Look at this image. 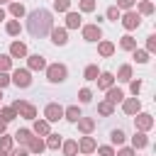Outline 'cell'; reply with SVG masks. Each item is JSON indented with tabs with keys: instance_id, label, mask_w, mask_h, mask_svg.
<instances>
[{
	"instance_id": "1",
	"label": "cell",
	"mask_w": 156,
	"mask_h": 156,
	"mask_svg": "<svg viewBox=\"0 0 156 156\" xmlns=\"http://www.w3.org/2000/svg\"><path fill=\"white\" fill-rule=\"evenodd\" d=\"M49 29H51V15H49L46 10H37V12L29 15V32H32L34 37H41V34H46Z\"/></svg>"
},
{
	"instance_id": "2",
	"label": "cell",
	"mask_w": 156,
	"mask_h": 156,
	"mask_svg": "<svg viewBox=\"0 0 156 156\" xmlns=\"http://www.w3.org/2000/svg\"><path fill=\"white\" fill-rule=\"evenodd\" d=\"M12 110H15V112H20V115H22V117H27V119H34V115H37L34 105H29V102H24V100H17V102L12 105Z\"/></svg>"
},
{
	"instance_id": "3",
	"label": "cell",
	"mask_w": 156,
	"mask_h": 156,
	"mask_svg": "<svg viewBox=\"0 0 156 156\" xmlns=\"http://www.w3.org/2000/svg\"><path fill=\"white\" fill-rule=\"evenodd\" d=\"M46 76H49V80H51V83H61V80L66 78V66H61V63H54V66H49Z\"/></svg>"
},
{
	"instance_id": "4",
	"label": "cell",
	"mask_w": 156,
	"mask_h": 156,
	"mask_svg": "<svg viewBox=\"0 0 156 156\" xmlns=\"http://www.w3.org/2000/svg\"><path fill=\"white\" fill-rule=\"evenodd\" d=\"M44 112H46V119H49V122H58V119L63 117V107H61V105H56V102L46 105V110H44Z\"/></svg>"
},
{
	"instance_id": "5",
	"label": "cell",
	"mask_w": 156,
	"mask_h": 156,
	"mask_svg": "<svg viewBox=\"0 0 156 156\" xmlns=\"http://www.w3.org/2000/svg\"><path fill=\"white\" fill-rule=\"evenodd\" d=\"M12 83H15V85H20V88H27V85L32 83L29 71H20V68H17V71L12 73Z\"/></svg>"
},
{
	"instance_id": "6",
	"label": "cell",
	"mask_w": 156,
	"mask_h": 156,
	"mask_svg": "<svg viewBox=\"0 0 156 156\" xmlns=\"http://www.w3.org/2000/svg\"><path fill=\"white\" fill-rule=\"evenodd\" d=\"M100 27L98 24H88V27H83V37L88 39V41H95V39H100Z\"/></svg>"
},
{
	"instance_id": "7",
	"label": "cell",
	"mask_w": 156,
	"mask_h": 156,
	"mask_svg": "<svg viewBox=\"0 0 156 156\" xmlns=\"http://www.w3.org/2000/svg\"><path fill=\"white\" fill-rule=\"evenodd\" d=\"M122 24H124L127 29H134V27H139V15H136V12H127V15L122 17Z\"/></svg>"
},
{
	"instance_id": "8",
	"label": "cell",
	"mask_w": 156,
	"mask_h": 156,
	"mask_svg": "<svg viewBox=\"0 0 156 156\" xmlns=\"http://www.w3.org/2000/svg\"><path fill=\"white\" fill-rule=\"evenodd\" d=\"M95 80H98V85H100V88H105V90H107V88L112 85V80H115V78H112V73H100V78H95Z\"/></svg>"
},
{
	"instance_id": "9",
	"label": "cell",
	"mask_w": 156,
	"mask_h": 156,
	"mask_svg": "<svg viewBox=\"0 0 156 156\" xmlns=\"http://www.w3.org/2000/svg\"><path fill=\"white\" fill-rule=\"evenodd\" d=\"M122 98H124V93H122L119 88H110V90H107V102H119Z\"/></svg>"
},
{
	"instance_id": "10",
	"label": "cell",
	"mask_w": 156,
	"mask_h": 156,
	"mask_svg": "<svg viewBox=\"0 0 156 156\" xmlns=\"http://www.w3.org/2000/svg\"><path fill=\"white\" fill-rule=\"evenodd\" d=\"M51 39H54V44H66L68 39H66V29H54L51 32Z\"/></svg>"
},
{
	"instance_id": "11",
	"label": "cell",
	"mask_w": 156,
	"mask_h": 156,
	"mask_svg": "<svg viewBox=\"0 0 156 156\" xmlns=\"http://www.w3.org/2000/svg\"><path fill=\"white\" fill-rule=\"evenodd\" d=\"M139 107H141V105H139V100H136V98L124 102V112H127V115H134V112H139Z\"/></svg>"
},
{
	"instance_id": "12",
	"label": "cell",
	"mask_w": 156,
	"mask_h": 156,
	"mask_svg": "<svg viewBox=\"0 0 156 156\" xmlns=\"http://www.w3.org/2000/svg\"><path fill=\"white\" fill-rule=\"evenodd\" d=\"M78 127H80V129H83V132H93V127H95V122H93V119H88V117H83V115H80V117H78Z\"/></svg>"
},
{
	"instance_id": "13",
	"label": "cell",
	"mask_w": 156,
	"mask_h": 156,
	"mask_svg": "<svg viewBox=\"0 0 156 156\" xmlns=\"http://www.w3.org/2000/svg\"><path fill=\"white\" fill-rule=\"evenodd\" d=\"M10 54H12V56H24V54H27V46L20 44V41H15V44L10 46Z\"/></svg>"
},
{
	"instance_id": "14",
	"label": "cell",
	"mask_w": 156,
	"mask_h": 156,
	"mask_svg": "<svg viewBox=\"0 0 156 156\" xmlns=\"http://www.w3.org/2000/svg\"><path fill=\"white\" fill-rule=\"evenodd\" d=\"M136 124H139L141 129H149V127L154 124V119H151V115H139V117H136Z\"/></svg>"
},
{
	"instance_id": "15",
	"label": "cell",
	"mask_w": 156,
	"mask_h": 156,
	"mask_svg": "<svg viewBox=\"0 0 156 156\" xmlns=\"http://www.w3.org/2000/svg\"><path fill=\"white\" fill-rule=\"evenodd\" d=\"M29 149H32L34 154H41V151H44V141H41V139H34V136H32V139H29Z\"/></svg>"
},
{
	"instance_id": "16",
	"label": "cell",
	"mask_w": 156,
	"mask_h": 156,
	"mask_svg": "<svg viewBox=\"0 0 156 156\" xmlns=\"http://www.w3.org/2000/svg\"><path fill=\"white\" fill-rule=\"evenodd\" d=\"M29 66L32 68H44V56H39V54L37 56H29Z\"/></svg>"
},
{
	"instance_id": "17",
	"label": "cell",
	"mask_w": 156,
	"mask_h": 156,
	"mask_svg": "<svg viewBox=\"0 0 156 156\" xmlns=\"http://www.w3.org/2000/svg\"><path fill=\"white\" fill-rule=\"evenodd\" d=\"M78 117H80V110H78V107H68V110H66V119L78 122Z\"/></svg>"
},
{
	"instance_id": "18",
	"label": "cell",
	"mask_w": 156,
	"mask_h": 156,
	"mask_svg": "<svg viewBox=\"0 0 156 156\" xmlns=\"http://www.w3.org/2000/svg\"><path fill=\"white\" fill-rule=\"evenodd\" d=\"M66 20H68V27H78V24H80V15H78V12H68Z\"/></svg>"
},
{
	"instance_id": "19",
	"label": "cell",
	"mask_w": 156,
	"mask_h": 156,
	"mask_svg": "<svg viewBox=\"0 0 156 156\" xmlns=\"http://www.w3.org/2000/svg\"><path fill=\"white\" fill-rule=\"evenodd\" d=\"M34 132L37 134H49V122H34Z\"/></svg>"
},
{
	"instance_id": "20",
	"label": "cell",
	"mask_w": 156,
	"mask_h": 156,
	"mask_svg": "<svg viewBox=\"0 0 156 156\" xmlns=\"http://www.w3.org/2000/svg\"><path fill=\"white\" fill-rule=\"evenodd\" d=\"M15 136H17V139H20L22 144H29V139H32V132H27V129H20V132H17Z\"/></svg>"
},
{
	"instance_id": "21",
	"label": "cell",
	"mask_w": 156,
	"mask_h": 156,
	"mask_svg": "<svg viewBox=\"0 0 156 156\" xmlns=\"http://www.w3.org/2000/svg\"><path fill=\"white\" fill-rule=\"evenodd\" d=\"M80 149H83V151H93V149H95V141H93L90 136H85V139H80Z\"/></svg>"
},
{
	"instance_id": "22",
	"label": "cell",
	"mask_w": 156,
	"mask_h": 156,
	"mask_svg": "<svg viewBox=\"0 0 156 156\" xmlns=\"http://www.w3.org/2000/svg\"><path fill=\"white\" fill-rule=\"evenodd\" d=\"M112 51H115V46H112L110 41H102V44H100V54H102V56H110Z\"/></svg>"
},
{
	"instance_id": "23",
	"label": "cell",
	"mask_w": 156,
	"mask_h": 156,
	"mask_svg": "<svg viewBox=\"0 0 156 156\" xmlns=\"http://www.w3.org/2000/svg\"><path fill=\"white\" fill-rule=\"evenodd\" d=\"M132 144H134L136 149H141V146H146V136H144V134H134V139H132Z\"/></svg>"
},
{
	"instance_id": "24",
	"label": "cell",
	"mask_w": 156,
	"mask_h": 156,
	"mask_svg": "<svg viewBox=\"0 0 156 156\" xmlns=\"http://www.w3.org/2000/svg\"><path fill=\"white\" fill-rule=\"evenodd\" d=\"M76 149H78V144H76V141H66V144H63L66 156H73V154H76Z\"/></svg>"
},
{
	"instance_id": "25",
	"label": "cell",
	"mask_w": 156,
	"mask_h": 156,
	"mask_svg": "<svg viewBox=\"0 0 156 156\" xmlns=\"http://www.w3.org/2000/svg\"><path fill=\"white\" fill-rule=\"evenodd\" d=\"M10 12L17 15V17H22V15H24V7H22L20 2H12V5H10Z\"/></svg>"
},
{
	"instance_id": "26",
	"label": "cell",
	"mask_w": 156,
	"mask_h": 156,
	"mask_svg": "<svg viewBox=\"0 0 156 156\" xmlns=\"http://www.w3.org/2000/svg\"><path fill=\"white\" fill-rule=\"evenodd\" d=\"M85 78H88V80H95V78H98V66H88V68H85Z\"/></svg>"
},
{
	"instance_id": "27",
	"label": "cell",
	"mask_w": 156,
	"mask_h": 156,
	"mask_svg": "<svg viewBox=\"0 0 156 156\" xmlns=\"http://www.w3.org/2000/svg\"><path fill=\"white\" fill-rule=\"evenodd\" d=\"M58 144H61L58 134H51V136H49V141H46V146H49V149H58Z\"/></svg>"
},
{
	"instance_id": "28",
	"label": "cell",
	"mask_w": 156,
	"mask_h": 156,
	"mask_svg": "<svg viewBox=\"0 0 156 156\" xmlns=\"http://www.w3.org/2000/svg\"><path fill=\"white\" fill-rule=\"evenodd\" d=\"M68 5H71V0H54V7H56L58 12H63V10H68Z\"/></svg>"
},
{
	"instance_id": "29",
	"label": "cell",
	"mask_w": 156,
	"mask_h": 156,
	"mask_svg": "<svg viewBox=\"0 0 156 156\" xmlns=\"http://www.w3.org/2000/svg\"><path fill=\"white\" fill-rule=\"evenodd\" d=\"M129 76H132V68L129 66H122L119 68V80H129Z\"/></svg>"
},
{
	"instance_id": "30",
	"label": "cell",
	"mask_w": 156,
	"mask_h": 156,
	"mask_svg": "<svg viewBox=\"0 0 156 156\" xmlns=\"http://www.w3.org/2000/svg\"><path fill=\"white\" fill-rule=\"evenodd\" d=\"M112 141H115V144H122V141H124V132H122V129H115V132H112Z\"/></svg>"
},
{
	"instance_id": "31",
	"label": "cell",
	"mask_w": 156,
	"mask_h": 156,
	"mask_svg": "<svg viewBox=\"0 0 156 156\" xmlns=\"http://www.w3.org/2000/svg\"><path fill=\"white\" fill-rule=\"evenodd\" d=\"M7 34H20V22H7Z\"/></svg>"
},
{
	"instance_id": "32",
	"label": "cell",
	"mask_w": 156,
	"mask_h": 156,
	"mask_svg": "<svg viewBox=\"0 0 156 156\" xmlns=\"http://www.w3.org/2000/svg\"><path fill=\"white\" fill-rule=\"evenodd\" d=\"M134 58H136L139 63H146V61H149V54H146V51H134Z\"/></svg>"
},
{
	"instance_id": "33",
	"label": "cell",
	"mask_w": 156,
	"mask_h": 156,
	"mask_svg": "<svg viewBox=\"0 0 156 156\" xmlns=\"http://www.w3.org/2000/svg\"><path fill=\"white\" fill-rule=\"evenodd\" d=\"M102 115H112V102H100V107H98Z\"/></svg>"
},
{
	"instance_id": "34",
	"label": "cell",
	"mask_w": 156,
	"mask_h": 156,
	"mask_svg": "<svg viewBox=\"0 0 156 156\" xmlns=\"http://www.w3.org/2000/svg\"><path fill=\"white\" fill-rule=\"evenodd\" d=\"M107 17H110L112 22H117V20H119V10H117V7H110V10H107Z\"/></svg>"
},
{
	"instance_id": "35",
	"label": "cell",
	"mask_w": 156,
	"mask_h": 156,
	"mask_svg": "<svg viewBox=\"0 0 156 156\" xmlns=\"http://www.w3.org/2000/svg\"><path fill=\"white\" fill-rule=\"evenodd\" d=\"M122 49H134V39L132 37H122Z\"/></svg>"
},
{
	"instance_id": "36",
	"label": "cell",
	"mask_w": 156,
	"mask_h": 156,
	"mask_svg": "<svg viewBox=\"0 0 156 156\" xmlns=\"http://www.w3.org/2000/svg\"><path fill=\"white\" fill-rule=\"evenodd\" d=\"M15 115H17V112H15L12 107H5V110H2V117H5V122H7V119H15Z\"/></svg>"
},
{
	"instance_id": "37",
	"label": "cell",
	"mask_w": 156,
	"mask_h": 156,
	"mask_svg": "<svg viewBox=\"0 0 156 156\" xmlns=\"http://www.w3.org/2000/svg\"><path fill=\"white\" fill-rule=\"evenodd\" d=\"M93 7H95V0H83L80 2V10H85V12H90Z\"/></svg>"
},
{
	"instance_id": "38",
	"label": "cell",
	"mask_w": 156,
	"mask_h": 156,
	"mask_svg": "<svg viewBox=\"0 0 156 156\" xmlns=\"http://www.w3.org/2000/svg\"><path fill=\"white\" fill-rule=\"evenodd\" d=\"M80 100H83V102H90V100H93V95H90V90H88V88H83V90H80Z\"/></svg>"
},
{
	"instance_id": "39",
	"label": "cell",
	"mask_w": 156,
	"mask_h": 156,
	"mask_svg": "<svg viewBox=\"0 0 156 156\" xmlns=\"http://www.w3.org/2000/svg\"><path fill=\"white\" fill-rule=\"evenodd\" d=\"M10 68V56H0V71H7Z\"/></svg>"
},
{
	"instance_id": "40",
	"label": "cell",
	"mask_w": 156,
	"mask_h": 156,
	"mask_svg": "<svg viewBox=\"0 0 156 156\" xmlns=\"http://www.w3.org/2000/svg\"><path fill=\"white\" fill-rule=\"evenodd\" d=\"M141 12H144V15L154 12V5H151V2H141Z\"/></svg>"
},
{
	"instance_id": "41",
	"label": "cell",
	"mask_w": 156,
	"mask_h": 156,
	"mask_svg": "<svg viewBox=\"0 0 156 156\" xmlns=\"http://www.w3.org/2000/svg\"><path fill=\"white\" fill-rule=\"evenodd\" d=\"M10 144H12V141H10V136H2V139H0V149H5V151H7V149H10Z\"/></svg>"
},
{
	"instance_id": "42",
	"label": "cell",
	"mask_w": 156,
	"mask_h": 156,
	"mask_svg": "<svg viewBox=\"0 0 156 156\" xmlns=\"http://www.w3.org/2000/svg\"><path fill=\"white\" fill-rule=\"evenodd\" d=\"M146 46H149V51H154V49H156V37H154V34L149 37V44H146Z\"/></svg>"
},
{
	"instance_id": "43",
	"label": "cell",
	"mask_w": 156,
	"mask_h": 156,
	"mask_svg": "<svg viewBox=\"0 0 156 156\" xmlns=\"http://www.w3.org/2000/svg\"><path fill=\"white\" fill-rule=\"evenodd\" d=\"M100 154H102V156H112V154H115V151H112V149H110V146H100Z\"/></svg>"
},
{
	"instance_id": "44",
	"label": "cell",
	"mask_w": 156,
	"mask_h": 156,
	"mask_svg": "<svg viewBox=\"0 0 156 156\" xmlns=\"http://www.w3.org/2000/svg\"><path fill=\"white\" fill-rule=\"evenodd\" d=\"M7 83H10V78H7V76H5V73H0V88H5V85H7Z\"/></svg>"
},
{
	"instance_id": "45",
	"label": "cell",
	"mask_w": 156,
	"mask_h": 156,
	"mask_svg": "<svg viewBox=\"0 0 156 156\" xmlns=\"http://www.w3.org/2000/svg\"><path fill=\"white\" fill-rule=\"evenodd\" d=\"M132 2H134V0H117L119 7H132Z\"/></svg>"
},
{
	"instance_id": "46",
	"label": "cell",
	"mask_w": 156,
	"mask_h": 156,
	"mask_svg": "<svg viewBox=\"0 0 156 156\" xmlns=\"http://www.w3.org/2000/svg\"><path fill=\"white\" fill-rule=\"evenodd\" d=\"M139 90H141V83H139V80H136V83H132V93H134V95H136V93H139Z\"/></svg>"
},
{
	"instance_id": "47",
	"label": "cell",
	"mask_w": 156,
	"mask_h": 156,
	"mask_svg": "<svg viewBox=\"0 0 156 156\" xmlns=\"http://www.w3.org/2000/svg\"><path fill=\"white\" fill-rule=\"evenodd\" d=\"M117 156H134V151H132V149H122Z\"/></svg>"
},
{
	"instance_id": "48",
	"label": "cell",
	"mask_w": 156,
	"mask_h": 156,
	"mask_svg": "<svg viewBox=\"0 0 156 156\" xmlns=\"http://www.w3.org/2000/svg\"><path fill=\"white\" fill-rule=\"evenodd\" d=\"M12 156H27V151H24V149H17V151H15Z\"/></svg>"
},
{
	"instance_id": "49",
	"label": "cell",
	"mask_w": 156,
	"mask_h": 156,
	"mask_svg": "<svg viewBox=\"0 0 156 156\" xmlns=\"http://www.w3.org/2000/svg\"><path fill=\"white\" fill-rule=\"evenodd\" d=\"M2 129H5V119H0V132H2Z\"/></svg>"
},
{
	"instance_id": "50",
	"label": "cell",
	"mask_w": 156,
	"mask_h": 156,
	"mask_svg": "<svg viewBox=\"0 0 156 156\" xmlns=\"http://www.w3.org/2000/svg\"><path fill=\"white\" fill-rule=\"evenodd\" d=\"M0 156H7V151H5V149H0Z\"/></svg>"
},
{
	"instance_id": "51",
	"label": "cell",
	"mask_w": 156,
	"mask_h": 156,
	"mask_svg": "<svg viewBox=\"0 0 156 156\" xmlns=\"http://www.w3.org/2000/svg\"><path fill=\"white\" fill-rule=\"evenodd\" d=\"M0 20H5V12H2V10H0Z\"/></svg>"
},
{
	"instance_id": "52",
	"label": "cell",
	"mask_w": 156,
	"mask_h": 156,
	"mask_svg": "<svg viewBox=\"0 0 156 156\" xmlns=\"http://www.w3.org/2000/svg\"><path fill=\"white\" fill-rule=\"evenodd\" d=\"M0 2H5V0H0Z\"/></svg>"
}]
</instances>
